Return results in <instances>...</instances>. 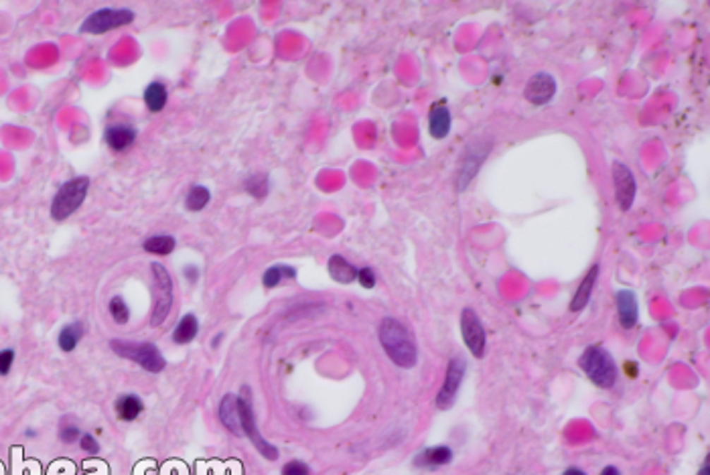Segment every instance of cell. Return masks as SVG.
Masks as SVG:
<instances>
[{
	"label": "cell",
	"mask_w": 710,
	"mask_h": 475,
	"mask_svg": "<svg viewBox=\"0 0 710 475\" xmlns=\"http://www.w3.org/2000/svg\"><path fill=\"white\" fill-rule=\"evenodd\" d=\"M380 344L387 354V358L400 368H414L419 360V349L410 335V331L398 319L386 317L378 327Z\"/></svg>",
	"instance_id": "6da1fadb"
},
{
	"label": "cell",
	"mask_w": 710,
	"mask_h": 475,
	"mask_svg": "<svg viewBox=\"0 0 710 475\" xmlns=\"http://www.w3.org/2000/svg\"><path fill=\"white\" fill-rule=\"evenodd\" d=\"M579 366L598 388H613L615 382H617V366H615L611 354L601 345L586 347L582 351Z\"/></svg>",
	"instance_id": "7a4b0ae2"
},
{
	"label": "cell",
	"mask_w": 710,
	"mask_h": 475,
	"mask_svg": "<svg viewBox=\"0 0 710 475\" xmlns=\"http://www.w3.org/2000/svg\"><path fill=\"white\" fill-rule=\"evenodd\" d=\"M90 191V179L88 177H76L61 185V189L53 197L51 203V217L57 222H64L73 212H78L83 199Z\"/></svg>",
	"instance_id": "3957f363"
},
{
	"label": "cell",
	"mask_w": 710,
	"mask_h": 475,
	"mask_svg": "<svg viewBox=\"0 0 710 475\" xmlns=\"http://www.w3.org/2000/svg\"><path fill=\"white\" fill-rule=\"evenodd\" d=\"M110 347H112V351L116 356L138 363L140 368H145L146 372H150V374H159V372L164 370V366H167L162 354L159 351V347L155 344H148V342L146 344H132V342L114 339Z\"/></svg>",
	"instance_id": "277c9868"
},
{
	"label": "cell",
	"mask_w": 710,
	"mask_h": 475,
	"mask_svg": "<svg viewBox=\"0 0 710 475\" xmlns=\"http://www.w3.org/2000/svg\"><path fill=\"white\" fill-rule=\"evenodd\" d=\"M150 270H152V277H155V282H152L155 305H152L150 325L159 327L167 321L171 307H173V280H171V275L167 272V268L162 264H152Z\"/></svg>",
	"instance_id": "5b68a950"
},
{
	"label": "cell",
	"mask_w": 710,
	"mask_h": 475,
	"mask_svg": "<svg viewBox=\"0 0 710 475\" xmlns=\"http://www.w3.org/2000/svg\"><path fill=\"white\" fill-rule=\"evenodd\" d=\"M489 150H491V140H487V138H475L465 148V152L461 157V163H459V171H457V189L459 191H463L471 183V179L477 175V171L487 159Z\"/></svg>",
	"instance_id": "8992f818"
},
{
	"label": "cell",
	"mask_w": 710,
	"mask_h": 475,
	"mask_svg": "<svg viewBox=\"0 0 710 475\" xmlns=\"http://www.w3.org/2000/svg\"><path fill=\"white\" fill-rule=\"evenodd\" d=\"M134 20V13L128 8H102L92 13L90 17L83 20L81 25V33L88 35H104L108 31H114L118 27L130 25Z\"/></svg>",
	"instance_id": "52a82bcc"
},
{
	"label": "cell",
	"mask_w": 710,
	"mask_h": 475,
	"mask_svg": "<svg viewBox=\"0 0 710 475\" xmlns=\"http://www.w3.org/2000/svg\"><path fill=\"white\" fill-rule=\"evenodd\" d=\"M238 412H240V423H242L243 435L254 443V447L258 449L264 457L270 459V461L278 459V449H276L275 445L266 443V439L260 435L258 426H256V419H254V412H252V404H250L248 388H243V396H238Z\"/></svg>",
	"instance_id": "ba28073f"
},
{
	"label": "cell",
	"mask_w": 710,
	"mask_h": 475,
	"mask_svg": "<svg viewBox=\"0 0 710 475\" xmlns=\"http://www.w3.org/2000/svg\"><path fill=\"white\" fill-rule=\"evenodd\" d=\"M465 370H467V361L465 358L457 356L449 361L447 366V374H445V382L440 386V390L436 394V407L440 410H449L455 404L457 400V394H459V388L463 384V378H465Z\"/></svg>",
	"instance_id": "9c48e42d"
},
{
	"label": "cell",
	"mask_w": 710,
	"mask_h": 475,
	"mask_svg": "<svg viewBox=\"0 0 710 475\" xmlns=\"http://www.w3.org/2000/svg\"><path fill=\"white\" fill-rule=\"evenodd\" d=\"M461 333H463V342H465L467 349L471 351V356L483 358L485 347H487L483 323L477 317V313L473 311V309H469V307L463 309V313H461Z\"/></svg>",
	"instance_id": "30bf717a"
},
{
	"label": "cell",
	"mask_w": 710,
	"mask_h": 475,
	"mask_svg": "<svg viewBox=\"0 0 710 475\" xmlns=\"http://www.w3.org/2000/svg\"><path fill=\"white\" fill-rule=\"evenodd\" d=\"M613 183H615V201L621 208V212H630L635 199V177L630 171V167L623 163H613Z\"/></svg>",
	"instance_id": "8fae6325"
},
{
	"label": "cell",
	"mask_w": 710,
	"mask_h": 475,
	"mask_svg": "<svg viewBox=\"0 0 710 475\" xmlns=\"http://www.w3.org/2000/svg\"><path fill=\"white\" fill-rule=\"evenodd\" d=\"M554 94H556V80L546 71H540V73L532 76L526 83V90H524V98L536 104V106L548 104L550 100L554 98Z\"/></svg>",
	"instance_id": "7c38bea8"
},
{
	"label": "cell",
	"mask_w": 710,
	"mask_h": 475,
	"mask_svg": "<svg viewBox=\"0 0 710 475\" xmlns=\"http://www.w3.org/2000/svg\"><path fill=\"white\" fill-rule=\"evenodd\" d=\"M428 132L433 138H447L449 132H451V110L447 108L445 100L440 104H435L431 108V114H428Z\"/></svg>",
	"instance_id": "4fadbf2b"
},
{
	"label": "cell",
	"mask_w": 710,
	"mask_h": 475,
	"mask_svg": "<svg viewBox=\"0 0 710 475\" xmlns=\"http://www.w3.org/2000/svg\"><path fill=\"white\" fill-rule=\"evenodd\" d=\"M615 305H617V317H619L621 327H635V323H637V301H635V295L631 291H617Z\"/></svg>",
	"instance_id": "5bb4252c"
},
{
	"label": "cell",
	"mask_w": 710,
	"mask_h": 475,
	"mask_svg": "<svg viewBox=\"0 0 710 475\" xmlns=\"http://www.w3.org/2000/svg\"><path fill=\"white\" fill-rule=\"evenodd\" d=\"M219 419L224 426H227L229 433L243 437L242 423H240V412H238V396L236 394H226L222 404H219Z\"/></svg>",
	"instance_id": "9a60e30c"
},
{
	"label": "cell",
	"mask_w": 710,
	"mask_h": 475,
	"mask_svg": "<svg viewBox=\"0 0 710 475\" xmlns=\"http://www.w3.org/2000/svg\"><path fill=\"white\" fill-rule=\"evenodd\" d=\"M134 140H136V128L128 124H114L106 131V143L116 152L130 148L134 145Z\"/></svg>",
	"instance_id": "2e32d148"
},
{
	"label": "cell",
	"mask_w": 710,
	"mask_h": 475,
	"mask_svg": "<svg viewBox=\"0 0 710 475\" xmlns=\"http://www.w3.org/2000/svg\"><path fill=\"white\" fill-rule=\"evenodd\" d=\"M597 279H598V264H593L591 270L586 272V277L581 280V284H579L577 293L572 296V301H570V311L579 313L589 305V299H591V293H593V289H595Z\"/></svg>",
	"instance_id": "e0dca14e"
},
{
	"label": "cell",
	"mask_w": 710,
	"mask_h": 475,
	"mask_svg": "<svg viewBox=\"0 0 710 475\" xmlns=\"http://www.w3.org/2000/svg\"><path fill=\"white\" fill-rule=\"evenodd\" d=\"M452 459V451L449 447L440 445V447H428L424 449L422 453L416 455L414 459V465L416 467H440V465H447L451 463Z\"/></svg>",
	"instance_id": "ac0fdd59"
},
{
	"label": "cell",
	"mask_w": 710,
	"mask_h": 475,
	"mask_svg": "<svg viewBox=\"0 0 710 475\" xmlns=\"http://www.w3.org/2000/svg\"><path fill=\"white\" fill-rule=\"evenodd\" d=\"M327 268H329L331 279L337 280L341 284H349V282H354L357 279V268L351 263H347L339 254H335V256L329 258Z\"/></svg>",
	"instance_id": "d6986e66"
},
{
	"label": "cell",
	"mask_w": 710,
	"mask_h": 475,
	"mask_svg": "<svg viewBox=\"0 0 710 475\" xmlns=\"http://www.w3.org/2000/svg\"><path fill=\"white\" fill-rule=\"evenodd\" d=\"M143 409H145L143 400L138 396H134V394H124V396H120L116 400V414H118L120 421H126V423L136 421L140 416Z\"/></svg>",
	"instance_id": "ffe728a7"
},
{
	"label": "cell",
	"mask_w": 710,
	"mask_h": 475,
	"mask_svg": "<svg viewBox=\"0 0 710 475\" xmlns=\"http://www.w3.org/2000/svg\"><path fill=\"white\" fill-rule=\"evenodd\" d=\"M197 331H199V321H197V317H195L193 313H187V315L181 317L177 329L173 331V342L179 345L191 344L195 337H197Z\"/></svg>",
	"instance_id": "44dd1931"
},
{
	"label": "cell",
	"mask_w": 710,
	"mask_h": 475,
	"mask_svg": "<svg viewBox=\"0 0 710 475\" xmlns=\"http://www.w3.org/2000/svg\"><path fill=\"white\" fill-rule=\"evenodd\" d=\"M81 337H83V325H81L80 321H76V323L65 325V327L59 331L57 345H59L61 351L69 354V351H73V349L78 347V344L81 342Z\"/></svg>",
	"instance_id": "7402d4cb"
},
{
	"label": "cell",
	"mask_w": 710,
	"mask_h": 475,
	"mask_svg": "<svg viewBox=\"0 0 710 475\" xmlns=\"http://www.w3.org/2000/svg\"><path fill=\"white\" fill-rule=\"evenodd\" d=\"M167 100H169V92L161 82L148 83V88L145 90V104L150 112H161L167 106Z\"/></svg>",
	"instance_id": "603a6c76"
},
{
	"label": "cell",
	"mask_w": 710,
	"mask_h": 475,
	"mask_svg": "<svg viewBox=\"0 0 710 475\" xmlns=\"http://www.w3.org/2000/svg\"><path fill=\"white\" fill-rule=\"evenodd\" d=\"M284 279H296V270L292 266H287V264H276V266H270L264 277H262V282L266 289H275L278 287L280 282Z\"/></svg>",
	"instance_id": "cb8c5ba5"
},
{
	"label": "cell",
	"mask_w": 710,
	"mask_h": 475,
	"mask_svg": "<svg viewBox=\"0 0 710 475\" xmlns=\"http://www.w3.org/2000/svg\"><path fill=\"white\" fill-rule=\"evenodd\" d=\"M175 246H177L175 238H173V236H167V234L152 236V238H148L145 242L146 252L157 254V256H167V254H171V252L175 250Z\"/></svg>",
	"instance_id": "d4e9b609"
},
{
	"label": "cell",
	"mask_w": 710,
	"mask_h": 475,
	"mask_svg": "<svg viewBox=\"0 0 710 475\" xmlns=\"http://www.w3.org/2000/svg\"><path fill=\"white\" fill-rule=\"evenodd\" d=\"M210 197H211L210 189H205L203 185H193V187L189 189V193H187L185 205H187L189 212H201V210L210 203Z\"/></svg>",
	"instance_id": "484cf974"
},
{
	"label": "cell",
	"mask_w": 710,
	"mask_h": 475,
	"mask_svg": "<svg viewBox=\"0 0 710 475\" xmlns=\"http://www.w3.org/2000/svg\"><path fill=\"white\" fill-rule=\"evenodd\" d=\"M110 315H112V319L118 323V325L128 323L130 309L128 305H126V301H124L120 295L112 296V301H110Z\"/></svg>",
	"instance_id": "4316f807"
},
{
	"label": "cell",
	"mask_w": 710,
	"mask_h": 475,
	"mask_svg": "<svg viewBox=\"0 0 710 475\" xmlns=\"http://www.w3.org/2000/svg\"><path fill=\"white\" fill-rule=\"evenodd\" d=\"M246 191L256 199H264L268 193V177L266 175H254L246 181Z\"/></svg>",
	"instance_id": "83f0119b"
},
{
	"label": "cell",
	"mask_w": 710,
	"mask_h": 475,
	"mask_svg": "<svg viewBox=\"0 0 710 475\" xmlns=\"http://www.w3.org/2000/svg\"><path fill=\"white\" fill-rule=\"evenodd\" d=\"M15 363V349H2L0 351V376H8Z\"/></svg>",
	"instance_id": "f1b7e54d"
},
{
	"label": "cell",
	"mask_w": 710,
	"mask_h": 475,
	"mask_svg": "<svg viewBox=\"0 0 710 475\" xmlns=\"http://www.w3.org/2000/svg\"><path fill=\"white\" fill-rule=\"evenodd\" d=\"M80 437H81L80 426L65 425L59 428V439H61V443H65V445H71V443H76L78 439H80Z\"/></svg>",
	"instance_id": "f546056e"
},
{
	"label": "cell",
	"mask_w": 710,
	"mask_h": 475,
	"mask_svg": "<svg viewBox=\"0 0 710 475\" xmlns=\"http://www.w3.org/2000/svg\"><path fill=\"white\" fill-rule=\"evenodd\" d=\"M282 475H311V469H308L307 463L303 461H289L284 467H282Z\"/></svg>",
	"instance_id": "4dcf8cb0"
},
{
	"label": "cell",
	"mask_w": 710,
	"mask_h": 475,
	"mask_svg": "<svg viewBox=\"0 0 710 475\" xmlns=\"http://www.w3.org/2000/svg\"><path fill=\"white\" fill-rule=\"evenodd\" d=\"M355 280H359V284L363 287V289H373L375 287V272L371 270V268H359L357 270V279Z\"/></svg>",
	"instance_id": "1f68e13d"
},
{
	"label": "cell",
	"mask_w": 710,
	"mask_h": 475,
	"mask_svg": "<svg viewBox=\"0 0 710 475\" xmlns=\"http://www.w3.org/2000/svg\"><path fill=\"white\" fill-rule=\"evenodd\" d=\"M80 447H81V451H85V453H90V455H96V453H100V443H97L96 437H92V435H81Z\"/></svg>",
	"instance_id": "d6a6232c"
},
{
	"label": "cell",
	"mask_w": 710,
	"mask_h": 475,
	"mask_svg": "<svg viewBox=\"0 0 710 475\" xmlns=\"http://www.w3.org/2000/svg\"><path fill=\"white\" fill-rule=\"evenodd\" d=\"M183 275H185L187 279L191 280V282H195V280H197V277H199V270H197V266H193V264H189V266H185Z\"/></svg>",
	"instance_id": "836d02e7"
},
{
	"label": "cell",
	"mask_w": 710,
	"mask_h": 475,
	"mask_svg": "<svg viewBox=\"0 0 710 475\" xmlns=\"http://www.w3.org/2000/svg\"><path fill=\"white\" fill-rule=\"evenodd\" d=\"M601 475H621V474H619V469H617V467L609 465V467H605V469L601 471Z\"/></svg>",
	"instance_id": "e575fe53"
},
{
	"label": "cell",
	"mask_w": 710,
	"mask_h": 475,
	"mask_svg": "<svg viewBox=\"0 0 710 475\" xmlns=\"http://www.w3.org/2000/svg\"><path fill=\"white\" fill-rule=\"evenodd\" d=\"M562 475H586V474H584L582 469H579V467H568Z\"/></svg>",
	"instance_id": "d590c367"
},
{
	"label": "cell",
	"mask_w": 710,
	"mask_h": 475,
	"mask_svg": "<svg viewBox=\"0 0 710 475\" xmlns=\"http://www.w3.org/2000/svg\"><path fill=\"white\" fill-rule=\"evenodd\" d=\"M698 475H710V459H706V461H704V465L700 467Z\"/></svg>",
	"instance_id": "8d00e7d4"
},
{
	"label": "cell",
	"mask_w": 710,
	"mask_h": 475,
	"mask_svg": "<svg viewBox=\"0 0 710 475\" xmlns=\"http://www.w3.org/2000/svg\"><path fill=\"white\" fill-rule=\"evenodd\" d=\"M222 337H224L222 333H219V335H215V337H213V344H211V345H213V347H217V344L222 342Z\"/></svg>",
	"instance_id": "74e56055"
}]
</instances>
